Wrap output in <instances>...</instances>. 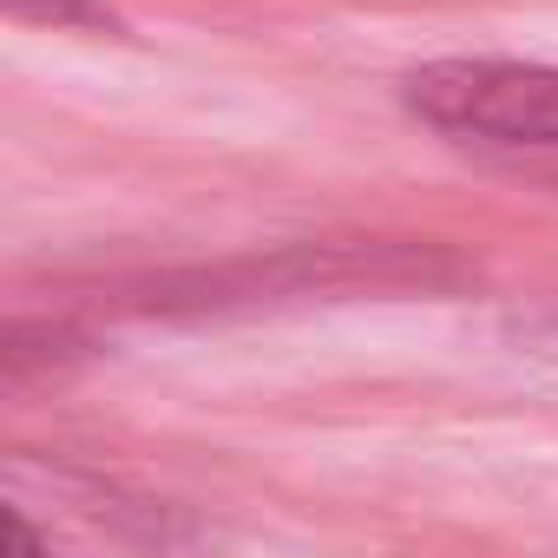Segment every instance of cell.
I'll use <instances>...</instances> for the list:
<instances>
[{"instance_id": "1", "label": "cell", "mask_w": 558, "mask_h": 558, "mask_svg": "<svg viewBox=\"0 0 558 558\" xmlns=\"http://www.w3.org/2000/svg\"><path fill=\"white\" fill-rule=\"evenodd\" d=\"M408 112L434 132L506 145V151H558V66L532 60H434L401 86Z\"/></svg>"}, {"instance_id": "2", "label": "cell", "mask_w": 558, "mask_h": 558, "mask_svg": "<svg viewBox=\"0 0 558 558\" xmlns=\"http://www.w3.org/2000/svg\"><path fill=\"white\" fill-rule=\"evenodd\" d=\"M14 21H47V27H112L99 0H8Z\"/></svg>"}, {"instance_id": "3", "label": "cell", "mask_w": 558, "mask_h": 558, "mask_svg": "<svg viewBox=\"0 0 558 558\" xmlns=\"http://www.w3.org/2000/svg\"><path fill=\"white\" fill-rule=\"evenodd\" d=\"M8 558H53V551L34 538V525H27L21 512H8Z\"/></svg>"}]
</instances>
